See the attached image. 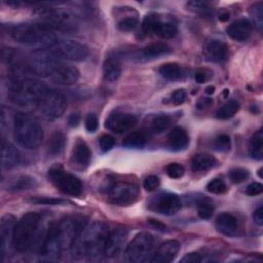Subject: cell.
Returning <instances> with one entry per match:
<instances>
[{"instance_id":"6da1fadb","label":"cell","mask_w":263,"mask_h":263,"mask_svg":"<svg viewBox=\"0 0 263 263\" xmlns=\"http://www.w3.org/2000/svg\"><path fill=\"white\" fill-rule=\"evenodd\" d=\"M108 226L95 221L83 227L71 246V253L76 259H97L104 254L107 237L109 235Z\"/></svg>"},{"instance_id":"7a4b0ae2","label":"cell","mask_w":263,"mask_h":263,"mask_svg":"<svg viewBox=\"0 0 263 263\" xmlns=\"http://www.w3.org/2000/svg\"><path fill=\"white\" fill-rule=\"evenodd\" d=\"M7 32L15 42L36 50L52 48L58 42L53 31L38 22L8 25Z\"/></svg>"},{"instance_id":"3957f363","label":"cell","mask_w":263,"mask_h":263,"mask_svg":"<svg viewBox=\"0 0 263 263\" xmlns=\"http://www.w3.org/2000/svg\"><path fill=\"white\" fill-rule=\"evenodd\" d=\"M45 88L46 86L38 80L17 79L10 85L8 98L13 105L25 110H32L37 108Z\"/></svg>"},{"instance_id":"277c9868","label":"cell","mask_w":263,"mask_h":263,"mask_svg":"<svg viewBox=\"0 0 263 263\" xmlns=\"http://www.w3.org/2000/svg\"><path fill=\"white\" fill-rule=\"evenodd\" d=\"M34 13L38 17V23L46 26L51 31H58L63 34H73L78 29L77 18L67 9L39 7Z\"/></svg>"},{"instance_id":"5b68a950","label":"cell","mask_w":263,"mask_h":263,"mask_svg":"<svg viewBox=\"0 0 263 263\" xmlns=\"http://www.w3.org/2000/svg\"><path fill=\"white\" fill-rule=\"evenodd\" d=\"M13 137L20 146L32 150L40 146L44 134L36 120L23 113H17L13 120Z\"/></svg>"},{"instance_id":"8992f818","label":"cell","mask_w":263,"mask_h":263,"mask_svg":"<svg viewBox=\"0 0 263 263\" xmlns=\"http://www.w3.org/2000/svg\"><path fill=\"white\" fill-rule=\"evenodd\" d=\"M40 216L35 212L25 214L15 224L12 246L18 252L27 251L33 242L39 225Z\"/></svg>"},{"instance_id":"52a82bcc","label":"cell","mask_w":263,"mask_h":263,"mask_svg":"<svg viewBox=\"0 0 263 263\" xmlns=\"http://www.w3.org/2000/svg\"><path fill=\"white\" fill-rule=\"evenodd\" d=\"M154 236L148 232H140L126 247V259L133 263L151 262L154 255Z\"/></svg>"},{"instance_id":"ba28073f","label":"cell","mask_w":263,"mask_h":263,"mask_svg":"<svg viewBox=\"0 0 263 263\" xmlns=\"http://www.w3.org/2000/svg\"><path fill=\"white\" fill-rule=\"evenodd\" d=\"M61 64V59L49 48L35 50L29 59L28 67L31 72L38 76L50 77Z\"/></svg>"},{"instance_id":"9c48e42d","label":"cell","mask_w":263,"mask_h":263,"mask_svg":"<svg viewBox=\"0 0 263 263\" xmlns=\"http://www.w3.org/2000/svg\"><path fill=\"white\" fill-rule=\"evenodd\" d=\"M67 108L66 97L52 88L46 87L43 91L37 109L46 119H57L63 115Z\"/></svg>"},{"instance_id":"30bf717a","label":"cell","mask_w":263,"mask_h":263,"mask_svg":"<svg viewBox=\"0 0 263 263\" xmlns=\"http://www.w3.org/2000/svg\"><path fill=\"white\" fill-rule=\"evenodd\" d=\"M105 189L111 201L118 205H129L139 196V187L132 181L111 180Z\"/></svg>"},{"instance_id":"8fae6325","label":"cell","mask_w":263,"mask_h":263,"mask_svg":"<svg viewBox=\"0 0 263 263\" xmlns=\"http://www.w3.org/2000/svg\"><path fill=\"white\" fill-rule=\"evenodd\" d=\"M50 182L63 193L78 196L81 194L83 186L80 180L73 174L66 172L61 166H53L48 171Z\"/></svg>"},{"instance_id":"7c38bea8","label":"cell","mask_w":263,"mask_h":263,"mask_svg":"<svg viewBox=\"0 0 263 263\" xmlns=\"http://www.w3.org/2000/svg\"><path fill=\"white\" fill-rule=\"evenodd\" d=\"M142 29L145 33H152L161 38H173L177 34V26L171 21H163L161 16L155 12L145 15Z\"/></svg>"},{"instance_id":"4fadbf2b","label":"cell","mask_w":263,"mask_h":263,"mask_svg":"<svg viewBox=\"0 0 263 263\" xmlns=\"http://www.w3.org/2000/svg\"><path fill=\"white\" fill-rule=\"evenodd\" d=\"M148 209L160 215L171 216L181 209V199L177 194L161 192L151 196L147 202Z\"/></svg>"},{"instance_id":"5bb4252c","label":"cell","mask_w":263,"mask_h":263,"mask_svg":"<svg viewBox=\"0 0 263 263\" xmlns=\"http://www.w3.org/2000/svg\"><path fill=\"white\" fill-rule=\"evenodd\" d=\"M51 49L61 60H68L74 62H80L85 60L89 52L88 47L85 44L75 40L58 41Z\"/></svg>"},{"instance_id":"9a60e30c","label":"cell","mask_w":263,"mask_h":263,"mask_svg":"<svg viewBox=\"0 0 263 263\" xmlns=\"http://www.w3.org/2000/svg\"><path fill=\"white\" fill-rule=\"evenodd\" d=\"M63 247L58 232V226L52 225L43 240L40 249L39 260L41 262H57L60 260Z\"/></svg>"},{"instance_id":"2e32d148","label":"cell","mask_w":263,"mask_h":263,"mask_svg":"<svg viewBox=\"0 0 263 263\" xmlns=\"http://www.w3.org/2000/svg\"><path fill=\"white\" fill-rule=\"evenodd\" d=\"M57 226L63 250L68 248L71 249L75 238L84 227L81 221L75 218H66L57 224Z\"/></svg>"},{"instance_id":"e0dca14e","label":"cell","mask_w":263,"mask_h":263,"mask_svg":"<svg viewBox=\"0 0 263 263\" xmlns=\"http://www.w3.org/2000/svg\"><path fill=\"white\" fill-rule=\"evenodd\" d=\"M136 116L128 113H115L107 118L105 126L109 130L120 135L132 129L136 125Z\"/></svg>"},{"instance_id":"ac0fdd59","label":"cell","mask_w":263,"mask_h":263,"mask_svg":"<svg viewBox=\"0 0 263 263\" xmlns=\"http://www.w3.org/2000/svg\"><path fill=\"white\" fill-rule=\"evenodd\" d=\"M127 239V233L123 229H117L112 232H109V235L106 240L104 255L107 257H116L119 255L125 246Z\"/></svg>"},{"instance_id":"d6986e66","label":"cell","mask_w":263,"mask_h":263,"mask_svg":"<svg viewBox=\"0 0 263 263\" xmlns=\"http://www.w3.org/2000/svg\"><path fill=\"white\" fill-rule=\"evenodd\" d=\"M90 158L91 152L87 144L82 139H78L72 150L71 164L77 170H84L88 166Z\"/></svg>"},{"instance_id":"ffe728a7","label":"cell","mask_w":263,"mask_h":263,"mask_svg":"<svg viewBox=\"0 0 263 263\" xmlns=\"http://www.w3.org/2000/svg\"><path fill=\"white\" fill-rule=\"evenodd\" d=\"M180 250V242L175 239L166 240L161 243L154 252L151 263H168L172 262Z\"/></svg>"},{"instance_id":"44dd1931","label":"cell","mask_w":263,"mask_h":263,"mask_svg":"<svg viewBox=\"0 0 263 263\" xmlns=\"http://www.w3.org/2000/svg\"><path fill=\"white\" fill-rule=\"evenodd\" d=\"M16 222L12 215H5L2 217L0 222V250H1V257L3 259L6 250L8 249V246L10 242L12 243V237H13V230Z\"/></svg>"},{"instance_id":"7402d4cb","label":"cell","mask_w":263,"mask_h":263,"mask_svg":"<svg viewBox=\"0 0 263 263\" xmlns=\"http://www.w3.org/2000/svg\"><path fill=\"white\" fill-rule=\"evenodd\" d=\"M52 81L62 85L74 84L79 78V71L76 67L67 64H61L50 76Z\"/></svg>"},{"instance_id":"603a6c76","label":"cell","mask_w":263,"mask_h":263,"mask_svg":"<svg viewBox=\"0 0 263 263\" xmlns=\"http://www.w3.org/2000/svg\"><path fill=\"white\" fill-rule=\"evenodd\" d=\"M253 31L252 23L247 18L233 22L226 28L227 35L235 41H246L250 38Z\"/></svg>"},{"instance_id":"cb8c5ba5","label":"cell","mask_w":263,"mask_h":263,"mask_svg":"<svg viewBox=\"0 0 263 263\" xmlns=\"http://www.w3.org/2000/svg\"><path fill=\"white\" fill-rule=\"evenodd\" d=\"M204 60L211 63H221L227 57V46L219 40H213L205 44L203 48Z\"/></svg>"},{"instance_id":"d4e9b609","label":"cell","mask_w":263,"mask_h":263,"mask_svg":"<svg viewBox=\"0 0 263 263\" xmlns=\"http://www.w3.org/2000/svg\"><path fill=\"white\" fill-rule=\"evenodd\" d=\"M215 225H216L217 230L226 236H234L237 234L238 221L230 213L220 214L216 218Z\"/></svg>"},{"instance_id":"484cf974","label":"cell","mask_w":263,"mask_h":263,"mask_svg":"<svg viewBox=\"0 0 263 263\" xmlns=\"http://www.w3.org/2000/svg\"><path fill=\"white\" fill-rule=\"evenodd\" d=\"M189 143V138L183 127L176 126L172 129L167 137V146L173 151L184 150Z\"/></svg>"},{"instance_id":"4316f807","label":"cell","mask_w":263,"mask_h":263,"mask_svg":"<svg viewBox=\"0 0 263 263\" xmlns=\"http://www.w3.org/2000/svg\"><path fill=\"white\" fill-rule=\"evenodd\" d=\"M20 161V154L16 148L6 141H2L1 146V164L5 170L14 167Z\"/></svg>"},{"instance_id":"83f0119b","label":"cell","mask_w":263,"mask_h":263,"mask_svg":"<svg viewBox=\"0 0 263 263\" xmlns=\"http://www.w3.org/2000/svg\"><path fill=\"white\" fill-rule=\"evenodd\" d=\"M170 52H171V48L167 44L162 43V42H154V43H151V44L145 46L144 48H142L141 51L139 52L138 58L140 60L149 61V60L157 59V58L167 54Z\"/></svg>"},{"instance_id":"f1b7e54d","label":"cell","mask_w":263,"mask_h":263,"mask_svg":"<svg viewBox=\"0 0 263 263\" xmlns=\"http://www.w3.org/2000/svg\"><path fill=\"white\" fill-rule=\"evenodd\" d=\"M121 74L120 64L118 58L115 55L108 57L103 65V76L106 81H115Z\"/></svg>"},{"instance_id":"f546056e","label":"cell","mask_w":263,"mask_h":263,"mask_svg":"<svg viewBox=\"0 0 263 263\" xmlns=\"http://www.w3.org/2000/svg\"><path fill=\"white\" fill-rule=\"evenodd\" d=\"M217 163V160L214 156L200 153L193 156L191 160V167L194 172H205L214 167Z\"/></svg>"},{"instance_id":"4dcf8cb0","label":"cell","mask_w":263,"mask_h":263,"mask_svg":"<svg viewBox=\"0 0 263 263\" xmlns=\"http://www.w3.org/2000/svg\"><path fill=\"white\" fill-rule=\"evenodd\" d=\"M158 72L167 80H178L183 76V70L177 63H165L159 67Z\"/></svg>"},{"instance_id":"1f68e13d","label":"cell","mask_w":263,"mask_h":263,"mask_svg":"<svg viewBox=\"0 0 263 263\" xmlns=\"http://www.w3.org/2000/svg\"><path fill=\"white\" fill-rule=\"evenodd\" d=\"M250 155L253 159L261 160L263 157V132L259 129L251 139L250 142Z\"/></svg>"},{"instance_id":"d6a6232c","label":"cell","mask_w":263,"mask_h":263,"mask_svg":"<svg viewBox=\"0 0 263 263\" xmlns=\"http://www.w3.org/2000/svg\"><path fill=\"white\" fill-rule=\"evenodd\" d=\"M147 135L144 132L137 130L128 134L122 141V146L126 148H142L147 143Z\"/></svg>"},{"instance_id":"836d02e7","label":"cell","mask_w":263,"mask_h":263,"mask_svg":"<svg viewBox=\"0 0 263 263\" xmlns=\"http://www.w3.org/2000/svg\"><path fill=\"white\" fill-rule=\"evenodd\" d=\"M36 185V181L29 176H22L14 181H12L8 186H7V191L11 192H18L23 190H28Z\"/></svg>"},{"instance_id":"e575fe53","label":"cell","mask_w":263,"mask_h":263,"mask_svg":"<svg viewBox=\"0 0 263 263\" xmlns=\"http://www.w3.org/2000/svg\"><path fill=\"white\" fill-rule=\"evenodd\" d=\"M66 144V137L62 132H55L51 135L48 141V152L51 155L60 154Z\"/></svg>"},{"instance_id":"d590c367","label":"cell","mask_w":263,"mask_h":263,"mask_svg":"<svg viewBox=\"0 0 263 263\" xmlns=\"http://www.w3.org/2000/svg\"><path fill=\"white\" fill-rule=\"evenodd\" d=\"M239 109V104L234 101H228L224 105H222L216 112V117L219 119H228L232 117Z\"/></svg>"},{"instance_id":"8d00e7d4","label":"cell","mask_w":263,"mask_h":263,"mask_svg":"<svg viewBox=\"0 0 263 263\" xmlns=\"http://www.w3.org/2000/svg\"><path fill=\"white\" fill-rule=\"evenodd\" d=\"M171 124V118L167 115L156 116L151 123V129L155 134H161L167 129Z\"/></svg>"},{"instance_id":"74e56055","label":"cell","mask_w":263,"mask_h":263,"mask_svg":"<svg viewBox=\"0 0 263 263\" xmlns=\"http://www.w3.org/2000/svg\"><path fill=\"white\" fill-rule=\"evenodd\" d=\"M213 147L219 152H227L231 149V139L227 135H219L214 139Z\"/></svg>"},{"instance_id":"f35d334b","label":"cell","mask_w":263,"mask_h":263,"mask_svg":"<svg viewBox=\"0 0 263 263\" xmlns=\"http://www.w3.org/2000/svg\"><path fill=\"white\" fill-rule=\"evenodd\" d=\"M187 8L194 11L195 13L201 14V15H209L211 14V7L206 2L203 1H189L187 2Z\"/></svg>"},{"instance_id":"ab89813d","label":"cell","mask_w":263,"mask_h":263,"mask_svg":"<svg viewBox=\"0 0 263 263\" xmlns=\"http://www.w3.org/2000/svg\"><path fill=\"white\" fill-rule=\"evenodd\" d=\"M249 175H250L249 171H247L242 167H235L229 172V178L235 184L246 181L249 178Z\"/></svg>"},{"instance_id":"60d3db41","label":"cell","mask_w":263,"mask_h":263,"mask_svg":"<svg viewBox=\"0 0 263 263\" xmlns=\"http://www.w3.org/2000/svg\"><path fill=\"white\" fill-rule=\"evenodd\" d=\"M165 172L167 174V176L172 179H180L183 177L185 170L184 166L181 165L180 163L177 162H172L170 164L166 165L165 167Z\"/></svg>"},{"instance_id":"b9f144b4","label":"cell","mask_w":263,"mask_h":263,"mask_svg":"<svg viewBox=\"0 0 263 263\" xmlns=\"http://www.w3.org/2000/svg\"><path fill=\"white\" fill-rule=\"evenodd\" d=\"M137 26H138V18L135 16H126L120 20L117 24L118 29L123 32L133 31Z\"/></svg>"},{"instance_id":"7bdbcfd3","label":"cell","mask_w":263,"mask_h":263,"mask_svg":"<svg viewBox=\"0 0 263 263\" xmlns=\"http://www.w3.org/2000/svg\"><path fill=\"white\" fill-rule=\"evenodd\" d=\"M226 184L220 179H213L206 185V190L214 194H222L226 191Z\"/></svg>"},{"instance_id":"ee69618b","label":"cell","mask_w":263,"mask_h":263,"mask_svg":"<svg viewBox=\"0 0 263 263\" xmlns=\"http://www.w3.org/2000/svg\"><path fill=\"white\" fill-rule=\"evenodd\" d=\"M100 148L103 152H107L109 150H111L115 144V139L111 136V135H103L101 138H100Z\"/></svg>"},{"instance_id":"f6af8a7d","label":"cell","mask_w":263,"mask_h":263,"mask_svg":"<svg viewBox=\"0 0 263 263\" xmlns=\"http://www.w3.org/2000/svg\"><path fill=\"white\" fill-rule=\"evenodd\" d=\"M214 213V206L210 203L206 202H202L198 205V216L203 219V220H208L213 216Z\"/></svg>"},{"instance_id":"bcb514c9","label":"cell","mask_w":263,"mask_h":263,"mask_svg":"<svg viewBox=\"0 0 263 263\" xmlns=\"http://www.w3.org/2000/svg\"><path fill=\"white\" fill-rule=\"evenodd\" d=\"M159 183H160V181H159L158 177L151 175V176H148L145 178V180L143 181V187L147 191H153L159 186Z\"/></svg>"},{"instance_id":"7dc6e473","label":"cell","mask_w":263,"mask_h":263,"mask_svg":"<svg viewBox=\"0 0 263 263\" xmlns=\"http://www.w3.org/2000/svg\"><path fill=\"white\" fill-rule=\"evenodd\" d=\"M186 97H187V92L184 88H178L176 89L172 96H171V102L174 104V105H181L185 102L186 100Z\"/></svg>"},{"instance_id":"c3c4849f","label":"cell","mask_w":263,"mask_h":263,"mask_svg":"<svg viewBox=\"0 0 263 263\" xmlns=\"http://www.w3.org/2000/svg\"><path fill=\"white\" fill-rule=\"evenodd\" d=\"M98 118L95 114H88L86 119H85V128L89 132V133H93L97 130L98 128Z\"/></svg>"},{"instance_id":"681fc988","label":"cell","mask_w":263,"mask_h":263,"mask_svg":"<svg viewBox=\"0 0 263 263\" xmlns=\"http://www.w3.org/2000/svg\"><path fill=\"white\" fill-rule=\"evenodd\" d=\"M211 78V72L208 69H198L194 74V79L197 83H204Z\"/></svg>"},{"instance_id":"f907efd6","label":"cell","mask_w":263,"mask_h":263,"mask_svg":"<svg viewBox=\"0 0 263 263\" xmlns=\"http://www.w3.org/2000/svg\"><path fill=\"white\" fill-rule=\"evenodd\" d=\"M262 191H263V186H262V184H260L258 182L251 183L250 185H248V187L246 189V193L250 196L258 195V194L262 193Z\"/></svg>"},{"instance_id":"816d5d0a","label":"cell","mask_w":263,"mask_h":263,"mask_svg":"<svg viewBox=\"0 0 263 263\" xmlns=\"http://www.w3.org/2000/svg\"><path fill=\"white\" fill-rule=\"evenodd\" d=\"M252 14L257 25L261 27L262 26V3L261 2H258L255 4V6L253 7Z\"/></svg>"},{"instance_id":"f5cc1de1","label":"cell","mask_w":263,"mask_h":263,"mask_svg":"<svg viewBox=\"0 0 263 263\" xmlns=\"http://www.w3.org/2000/svg\"><path fill=\"white\" fill-rule=\"evenodd\" d=\"M31 201L34 203H46V204H60L65 202L61 199H55L52 197H34L31 199Z\"/></svg>"},{"instance_id":"db71d44e","label":"cell","mask_w":263,"mask_h":263,"mask_svg":"<svg viewBox=\"0 0 263 263\" xmlns=\"http://www.w3.org/2000/svg\"><path fill=\"white\" fill-rule=\"evenodd\" d=\"M201 261V256L198 253H189L186 254L180 262L182 263H198Z\"/></svg>"},{"instance_id":"11a10c76","label":"cell","mask_w":263,"mask_h":263,"mask_svg":"<svg viewBox=\"0 0 263 263\" xmlns=\"http://www.w3.org/2000/svg\"><path fill=\"white\" fill-rule=\"evenodd\" d=\"M253 219L255 223L259 226L263 225V209L262 206H259L253 214Z\"/></svg>"},{"instance_id":"9f6ffc18","label":"cell","mask_w":263,"mask_h":263,"mask_svg":"<svg viewBox=\"0 0 263 263\" xmlns=\"http://www.w3.org/2000/svg\"><path fill=\"white\" fill-rule=\"evenodd\" d=\"M80 122V116L77 113H72L68 118V124L71 127H75Z\"/></svg>"},{"instance_id":"6f0895ef","label":"cell","mask_w":263,"mask_h":263,"mask_svg":"<svg viewBox=\"0 0 263 263\" xmlns=\"http://www.w3.org/2000/svg\"><path fill=\"white\" fill-rule=\"evenodd\" d=\"M212 103V100L210 99V98H202V99H200L197 103H196V107H198L199 109H202V108H204V107H208L210 104Z\"/></svg>"},{"instance_id":"680465c9","label":"cell","mask_w":263,"mask_h":263,"mask_svg":"<svg viewBox=\"0 0 263 263\" xmlns=\"http://www.w3.org/2000/svg\"><path fill=\"white\" fill-rule=\"evenodd\" d=\"M150 223L153 224V226L156 227V228H158V229H162V228L164 227L162 224H160L158 221H155V220H150Z\"/></svg>"},{"instance_id":"91938a15","label":"cell","mask_w":263,"mask_h":263,"mask_svg":"<svg viewBox=\"0 0 263 263\" xmlns=\"http://www.w3.org/2000/svg\"><path fill=\"white\" fill-rule=\"evenodd\" d=\"M214 91H215V87L213 85H209L205 87V93L212 95V93H214Z\"/></svg>"},{"instance_id":"94428289","label":"cell","mask_w":263,"mask_h":263,"mask_svg":"<svg viewBox=\"0 0 263 263\" xmlns=\"http://www.w3.org/2000/svg\"><path fill=\"white\" fill-rule=\"evenodd\" d=\"M229 18V14L228 13H224V14H221V16H220V20L222 21V22H224V21H227Z\"/></svg>"}]
</instances>
